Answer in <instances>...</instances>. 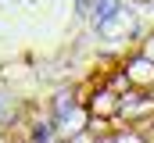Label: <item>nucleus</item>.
I'll list each match as a JSON object with an SVG mask.
<instances>
[{"instance_id": "f257e3e1", "label": "nucleus", "mask_w": 154, "mask_h": 143, "mask_svg": "<svg viewBox=\"0 0 154 143\" xmlns=\"http://www.w3.org/2000/svg\"><path fill=\"white\" fill-rule=\"evenodd\" d=\"M118 4L115 0H97V14H93V18H97V22H104V18H111V11H115Z\"/></svg>"}]
</instances>
